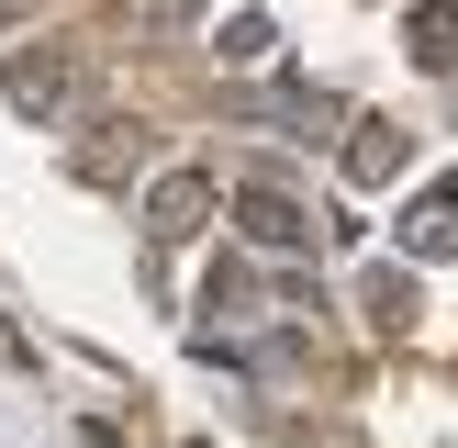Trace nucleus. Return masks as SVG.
<instances>
[{
    "label": "nucleus",
    "instance_id": "6e6552de",
    "mask_svg": "<svg viewBox=\"0 0 458 448\" xmlns=\"http://www.w3.org/2000/svg\"><path fill=\"white\" fill-rule=\"evenodd\" d=\"M22 12H34V0H0V22H22Z\"/></svg>",
    "mask_w": 458,
    "mask_h": 448
},
{
    "label": "nucleus",
    "instance_id": "0eeeda50",
    "mask_svg": "<svg viewBox=\"0 0 458 448\" xmlns=\"http://www.w3.org/2000/svg\"><path fill=\"white\" fill-rule=\"evenodd\" d=\"M268 45H280V34H268V12H235V22L213 34V56H224V67H268Z\"/></svg>",
    "mask_w": 458,
    "mask_h": 448
},
{
    "label": "nucleus",
    "instance_id": "20e7f679",
    "mask_svg": "<svg viewBox=\"0 0 458 448\" xmlns=\"http://www.w3.org/2000/svg\"><path fill=\"white\" fill-rule=\"evenodd\" d=\"M403 246H414V258H458V179H437V191L403 213Z\"/></svg>",
    "mask_w": 458,
    "mask_h": 448
},
{
    "label": "nucleus",
    "instance_id": "1a4fd4ad",
    "mask_svg": "<svg viewBox=\"0 0 458 448\" xmlns=\"http://www.w3.org/2000/svg\"><path fill=\"white\" fill-rule=\"evenodd\" d=\"M0 358H22V336H12V325H0Z\"/></svg>",
    "mask_w": 458,
    "mask_h": 448
},
{
    "label": "nucleus",
    "instance_id": "39448f33",
    "mask_svg": "<svg viewBox=\"0 0 458 448\" xmlns=\"http://www.w3.org/2000/svg\"><path fill=\"white\" fill-rule=\"evenodd\" d=\"M403 157H414V134H403V124H358V146H347V179H369V191H380V179H392Z\"/></svg>",
    "mask_w": 458,
    "mask_h": 448
},
{
    "label": "nucleus",
    "instance_id": "423d86ee",
    "mask_svg": "<svg viewBox=\"0 0 458 448\" xmlns=\"http://www.w3.org/2000/svg\"><path fill=\"white\" fill-rule=\"evenodd\" d=\"M414 34H425L414 56L437 67V79H458V0H425V12H414Z\"/></svg>",
    "mask_w": 458,
    "mask_h": 448
},
{
    "label": "nucleus",
    "instance_id": "7ed1b4c3",
    "mask_svg": "<svg viewBox=\"0 0 458 448\" xmlns=\"http://www.w3.org/2000/svg\"><path fill=\"white\" fill-rule=\"evenodd\" d=\"M12 112H67L79 101V56H12Z\"/></svg>",
    "mask_w": 458,
    "mask_h": 448
},
{
    "label": "nucleus",
    "instance_id": "f03ea898",
    "mask_svg": "<svg viewBox=\"0 0 458 448\" xmlns=\"http://www.w3.org/2000/svg\"><path fill=\"white\" fill-rule=\"evenodd\" d=\"M201 213H213V179H201V168H168V179L146 191V236H157V246L201 236Z\"/></svg>",
    "mask_w": 458,
    "mask_h": 448
},
{
    "label": "nucleus",
    "instance_id": "f257e3e1",
    "mask_svg": "<svg viewBox=\"0 0 458 448\" xmlns=\"http://www.w3.org/2000/svg\"><path fill=\"white\" fill-rule=\"evenodd\" d=\"M235 224H246V246H268V258H302V246H313V213L291 191H268V179L235 191Z\"/></svg>",
    "mask_w": 458,
    "mask_h": 448
}]
</instances>
